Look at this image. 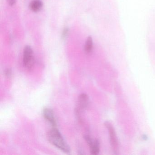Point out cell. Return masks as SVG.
<instances>
[{"instance_id": "cell-4", "label": "cell", "mask_w": 155, "mask_h": 155, "mask_svg": "<svg viewBox=\"0 0 155 155\" xmlns=\"http://www.w3.org/2000/svg\"><path fill=\"white\" fill-rule=\"evenodd\" d=\"M84 138L89 146L91 154L93 155H98L100 152L99 141L97 139H93L88 135H84Z\"/></svg>"}, {"instance_id": "cell-11", "label": "cell", "mask_w": 155, "mask_h": 155, "mask_svg": "<svg viewBox=\"0 0 155 155\" xmlns=\"http://www.w3.org/2000/svg\"><path fill=\"white\" fill-rule=\"evenodd\" d=\"M7 2L10 6H13L16 4L17 0H7Z\"/></svg>"}, {"instance_id": "cell-7", "label": "cell", "mask_w": 155, "mask_h": 155, "mask_svg": "<svg viewBox=\"0 0 155 155\" xmlns=\"http://www.w3.org/2000/svg\"><path fill=\"white\" fill-rule=\"evenodd\" d=\"M43 6V2L41 0H32L30 3L29 8L33 12H38L41 11Z\"/></svg>"}, {"instance_id": "cell-5", "label": "cell", "mask_w": 155, "mask_h": 155, "mask_svg": "<svg viewBox=\"0 0 155 155\" xmlns=\"http://www.w3.org/2000/svg\"><path fill=\"white\" fill-rule=\"evenodd\" d=\"M42 112L45 120L51 125L52 127H56L57 126V120L52 110L49 108H45Z\"/></svg>"}, {"instance_id": "cell-6", "label": "cell", "mask_w": 155, "mask_h": 155, "mask_svg": "<svg viewBox=\"0 0 155 155\" xmlns=\"http://www.w3.org/2000/svg\"><path fill=\"white\" fill-rule=\"evenodd\" d=\"M89 100L87 95L86 93H82L79 96L78 99V107L76 110L79 112L85 110L87 108Z\"/></svg>"}, {"instance_id": "cell-8", "label": "cell", "mask_w": 155, "mask_h": 155, "mask_svg": "<svg viewBox=\"0 0 155 155\" xmlns=\"http://www.w3.org/2000/svg\"><path fill=\"white\" fill-rule=\"evenodd\" d=\"M93 43L92 38L91 36L87 38L84 46V51L87 54H90L93 50Z\"/></svg>"}, {"instance_id": "cell-2", "label": "cell", "mask_w": 155, "mask_h": 155, "mask_svg": "<svg viewBox=\"0 0 155 155\" xmlns=\"http://www.w3.org/2000/svg\"><path fill=\"white\" fill-rule=\"evenodd\" d=\"M34 54L32 48L30 46H26L23 51V66L28 70H30L34 66Z\"/></svg>"}, {"instance_id": "cell-9", "label": "cell", "mask_w": 155, "mask_h": 155, "mask_svg": "<svg viewBox=\"0 0 155 155\" xmlns=\"http://www.w3.org/2000/svg\"><path fill=\"white\" fill-rule=\"evenodd\" d=\"M69 33V29L68 28H65L63 29L62 32V35H61V38H62V39H66L67 38H68V36Z\"/></svg>"}, {"instance_id": "cell-10", "label": "cell", "mask_w": 155, "mask_h": 155, "mask_svg": "<svg viewBox=\"0 0 155 155\" xmlns=\"http://www.w3.org/2000/svg\"><path fill=\"white\" fill-rule=\"evenodd\" d=\"M4 75L7 78H10L12 75V71L10 68H7L4 71Z\"/></svg>"}, {"instance_id": "cell-3", "label": "cell", "mask_w": 155, "mask_h": 155, "mask_svg": "<svg viewBox=\"0 0 155 155\" xmlns=\"http://www.w3.org/2000/svg\"><path fill=\"white\" fill-rule=\"evenodd\" d=\"M105 126L107 127L108 131L110 145L112 147L113 152L115 154H117L118 150V143L115 130L112 124H110L109 122H106L105 123Z\"/></svg>"}, {"instance_id": "cell-1", "label": "cell", "mask_w": 155, "mask_h": 155, "mask_svg": "<svg viewBox=\"0 0 155 155\" xmlns=\"http://www.w3.org/2000/svg\"><path fill=\"white\" fill-rule=\"evenodd\" d=\"M47 137L50 143L57 148L66 154L70 153V147L57 128L52 127L49 130Z\"/></svg>"}]
</instances>
